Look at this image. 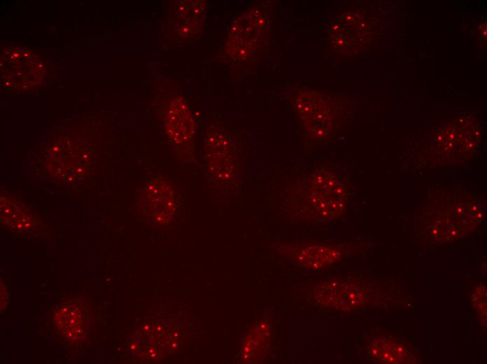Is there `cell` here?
I'll use <instances>...</instances> for the list:
<instances>
[{
  "label": "cell",
  "mask_w": 487,
  "mask_h": 364,
  "mask_svg": "<svg viewBox=\"0 0 487 364\" xmlns=\"http://www.w3.org/2000/svg\"><path fill=\"white\" fill-rule=\"evenodd\" d=\"M347 186L336 172L319 169L294 188L288 204L297 218L313 223L335 219L344 210Z\"/></svg>",
  "instance_id": "cell-1"
},
{
  "label": "cell",
  "mask_w": 487,
  "mask_h": 364,
  "mask_svg": "<svg viewBox=\"0 0 487 364\" xmlns=\"http://www.w3.org/2000/svg\"><path fill=\"white\" fill-rule=\"evenodd\" d=\"M326 98L316 92L304 91L294 99V109L300 127L314 141L330 137L338 121L336 109Z\"/></svg>",
  "instance_id": "cell-2"
},
{
  "label": "cell",
  "mask_w": 487,
  "mask_h": 364,
  "mask_svg": "<svg viewBox=\"0 0 487 364\" xmlns=\"http://www.w3.org/2000/svg\"><path fill=\"white\" fill-rule=\"evenodd\" d=\"M306 289V295L315 304L343 311H351L364 305L369 295V289L364 284L345 279L322 281Z\"/></svg>",
  "instance_id": "cell-3"
},
{
  "label": "cell",
  "mask_w": 487,
  "mask_h": 364,
  "mask_svg": "<svg viewBox=\"0 0 487 364\" xmlns=\"http://www.w3.org/2000/svg\"><path fill=\"white\" fill-rule=\"evenodd\" d=\"M204 155L209 177L226 183L236 178V158L234 148L226 133L214 129L205 138Z\"/></svg>",
  "instance_id": "cell-4"
},
{
  "label": "cell",
  "mask_w": 487,
  "mask_h": 364,
  "mask_svg": "<svg viewBox=\"0 0 487 364\" xmlns=\"http://www.w3.org/2000/svg\"><path fill=\"white\" fill-rule=\"evenodd\" d=\"M276 251L297 266L309 270L327 267L345 255L344 250L338 246L323 244L276 243Z\"/></svg>",
  "instance_id": "cell-5"
},
{
  "label": "cell",
  "mask_w": 487,
  "mask_h": 364,
  "mask_svg": "<svg viewBox=\"0 0 487 364\" xmlns=\"http://www.w3.org/2000/svg\"><path fill=\"white\" fill-rule=\"evenodd\" d=\"M173 185L164 179H155L144 188L139 205L143 212L159 224L169 223L177 207V199Z\"/></svg>",
  "instance_id": "cell-6"
},
{
  "label": "cell",
  "mask_w": 487,
  "mask_h": 364,
  "mask_svg": "<svg viewBox=\"0 0 487 364\" xmlns=\"http://www.w3.org/2000/svg\"><path fill=\"white\" fill-rule=\"evenodd\" d=\"M449 125L446 131L442 132L437 136V150L438 155H445L444 161L448 162H456L468 156L474 152L476 147L477 137L473 132L477 131L469 127L466 130V126L459 125Z\"/></svg>",
  "instance_id": "cell-7"
},
{
  "label": "cell",
  "mask_w": 487,
  "mask_h": 364,
  "mask_svg": "<svg viewBox=\"0 0 487 364\" xmlns=\"http://www.w3.org/2000/svg\"><path fill=\"white\" fill-rule=\"evenodd\" d=\"M164 127L173 144L182 146L191 142L195 124L182 97H176L169 104L165 113Z\"/></svg>",
  "instance_id": "cell-8"
},
{
  "label": "cell",
  "mask_w": 487,
  "mask_h": 364,
  "mask_svg": "<svg viewBox=\"0 0 487 364\" xmlns=\"http://www.w3.org/2000/svg\"><path fill=\"white\" fill-rule=\"evenodd\" d=\"M244 15V18L235 22L229 35V38L240 37L242 40L230 48L234 49L231 54L237 59L246 58L253 53L265 26V18L257 10H252Z\"/></svg>",
  "instance_id": "cell-9"
},
{
  "label": "cell",
  "mask_w": 487,
  "mask_h": 364,
  "mask_svg": "<svg viewBox=\"0 0 487 364\" xmlns=\"http://www.w3.org/2000/svg\"><path fill=\"white\" fill-rule=\"evenodd\" d=\"M174 8L172 21L179 36H192L201 29L206 16V4L200 1H177Z\"/></svg>",
  "instance_id": "cell-10"
},
{
  "label": "cell",
  "mask_w": 487,
  "mask_h": 364,
  "mask_svg": "<svg viewBox=\"0 0 487 364\" xmlns=\"http://www.w3.org/2000/svg\"><path fill=\"white\" fill-rule=\"evenodd\" d=\"M55 323L58 330L69 341L83 339L87 328L86 316L82 307L69 302L58 307L55 314Z\"/></svg>",
  "instance_id": "cell-11"
},
{
  "label": "cell",
  "mask_w": 487,
  "mask_h": 364,
  "mask_svg": "<svg viewBox=\"0 0 487 364\" xmlns=\"http://www.w3.org/2000/svg\"><path fill=\"white\" fill-rule=\"evenodd\" d=\"M271 328L264 321L256 323L249 330L240 349L243 362L258 363L267 356L269 346Z\"/></svg>",
  "instance_id": "cell-12"
},
{
  "label": "cell",
  "mask_w": 487,
  "mask_h": 364,
  "mask_svg": "<svg viewBox=\"0 0 487 364\" xmlns=\"http://www.w3.org/2000/svg\"><path fill=\"white\" fill-rule=\"evenodd\" d=\"M370 356L383 363H415V356L404 346L390 340L381 337L374 340L369 347Z\"/></svg>",
  "instance_id": "cell-13"
},
{
  "label": "cell",
  "mask_w": 487,
  "mask_h": 364,
  "mask_svg": "<svg viewBox=\"0 0 487 364\" xmlns=\"http://www.w3.org/2000/svg\"><path fill=\"white\" fill-rule=\"evenodd\" d=\"M472 300L478 314L486 321V290L484 286L480 285L475 289Z\"/></svg>",
  "instance_id": "cell-14"
}]
</instances>
